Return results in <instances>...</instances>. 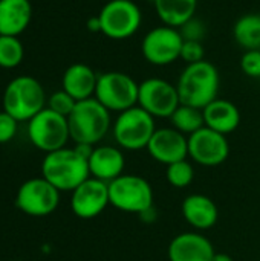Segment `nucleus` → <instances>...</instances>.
<instances>
[{
	"label": "nucleus",
	"instance_id": "0eeeda50",
	"mask_svg": "<svg viewBox=\"0 0 260 261\" xmlns=\"http://www.w3.org/2000/svg\"><path fill=\"white\" fill-rule=\"evenodd\" d=\"M109 200L123 213L141 214L153 206V188L143 176L123 174L109 184Z\"/></svg>",
	"mask_w": 260,
	"mask_h": 261
},
{
	"label": "nucleus",
	"instance_id": "dca6fc26",
	"mask_svg": "<svg viewBox=\"0 0 260 261\" xmlns=\"http://www.w3.org/2000/svg\"><path fill=\"white\" fill-rule=\"evenodd\" d=\"M215 254L213 243L198 231L178 234L167 248L169 261H211Z\"/></svg>",
	"mask_w": 260,
	"mask_h": 261
},
{
	"label": "nucleus",
	"instance_id": "423d86ee",
	"mask_svg": "<svg viewBox=\"0 0 260 261\" xmlns=\"http://www.w3.org/2000/svg\"><path fill=\"white\" fill-rule=\"evenodd\" d=\"M139 83L130 75L112 70L98 75L93 98H97L110 113H121L127 109L138 106Z\"/></svg>",
	"mask_w": 260,
	"mask_h": 261
},
{
	"label": "nucleus",
	"instance_id": "7ed1b4c3",
	"mask_svg": "<svg viewBox=\"0 0 260 261\" xmlns=\"http://www.w3.org/2000/svg\"><path fill=\"white\" fill-rule=\"evenodd\" d=\"M70 139L75 144L97 145L112 128L110 112L97 99L89 98L78 101L67 116Z\"/></svg>",
	"mask_w": 260,
	"mask_h": 261
},
{
	"label": "nucleus",
	"instance_id": "f8f14e48",
	"mask_svg": "<svg viewBox=\"0 0 260 261\" xmlns=\"http://www.w3.org/2000/svg\"><path fill=\"white\" fill-rule=\"evenodd\" d=\"M181 99L176 84L164 78H147L139 83L138 90V106L156 118H170L173 112L179 107Z\"/></svg>",
	"mask_w": 260,
	"mask_h": 261
},
{
	"label": "nucleus",
	"instance_id": "bb28decb",
	"mask_svg": "<svg viewBox=\"0 0 260 261\" xmlns=\"http://www.w3.org/2000/svg\"><path fill=\"white\" fill-rule=\"evenodd\" d=\"M78 101H75L67 92H64L63 89L61 90H57L54 92L49 98H48V109L54 110L55 113L61 115V116H69L72 113V110L75 109Z\"/></svg>",
	"mask_w": 260,
	"mask_h": 261
},
{
	"label": "nucleus",
	"instance_id": "2f4dec72",
	"mask_svg": "<svg viewBox=\"0 0 260 261\" xmlns=\"http://www.w3.org/2000/svg\"><path fill=\"white\" fill-rule=\"evenodd\" d=\"M138 216H139V219H141L144 223L152 225V223L156 222V219H158V211H156V208H155V205H153V206L147 208L146 211H143V213L138 214Z\"/></svg>",
	"mask_w": 260,
	"mask_h": 261
},
{
	"label": "nucleus",
	"instance_id": "f257e3e1",
	"mask_svg": "<svg viewBox=\"0 0 260 261\" xmlns=\"http://www.w3.org/2000/svg\"><path fill=\"white\" fill-rule=\"evenodd\" d=\"M176 89L179 93L181 104L204 109L211 101L219 98V70L213 63L207 60L187 64L178 78Z\"/></svg>",
	"mask_w": 260,
	"mask_h": 261
},
{
	"label": "nucleus",
	"instance_id": "b1692460",
	"mask_svg": "<svg viewBox=\"0 0 260 261\" xmlns=\"http://www.w3.org/2000/svg\"><path fill=\"white\" fill-rule=\"evenodd\" d=\"M169 119L172 127L185 136H190L195 132L201 130L202 127H205L202 109H196L187 104H179V107L173 112V115Z\"/></svg>",
	"mask_w": 260,
	"mask_h": 261
},
{
	"label": "nucleus",
	"instance_id": "6e6552de",
	"mask_svg": "<svg viewBox=\"0 0 260 261\" xmlns=\"http://www.w3.org/2000/svg\"><path fill=\"white\" fill-rule=\"evenodd\" d=\"M101 34L110 40L133 37L143 23V14L135 0H109L98 14Z\"/></svg>",
	"mask_w": 260,
	"mask_h": 261
},
{
	"label": "nucleus",
	"instance_id": "1a4fd4ad",
	"mask_svg": "<svg viewBox=\"0 0 260 261\" xmlns=\"http://www.w3.org/2000/svg\"><path fill=\"white\" fill-rule=\"evenodd\" d=\"M28 138L35 148L44 153L64 148L70 139L67 118L44 107L28 121Z\"/></svg>",
	"mask_w": 260,
	"mask_h": 261
},
{
	"label": "nucleus",
	"instance_id": "c85d7f7f",
	"mask_svg": "<svg viewBox=\"0 0 260 261\" xmlns=\"http://www.w3.org/2000/svg\"><path fill=\"white\" fill-rule=\"evenodd\" d=\"M241 70L250 78H260V49L244 52L241 57Z\"/></svg>",
	"mask_w": 260,
	"mask_h": 261
},
{
	"label": "nucleus",
	"instance_id": "7c9ffc66",
	"mask_svg": "<svg viewBox=\"0 0 260 261\" xmlns=\"http://www.w3.org/2000/svg\"><path fill=\"white\" fill-rule=\"evenodd\" d=\"M18 121L6 112H0V144L9 142L17 133Z\"/></svg>",
	"mask_w": 260,
	"mask_h": 261
},
{
	"label": "nucleus",
	"instance_id": "aec40b11",
	"mask_svg": "<svg viewBox=\"0 0 260 261\" xmlns=\"http://www.w3.org/2000/svg\"><path fill=\"white\" fill-rule=\"evenodd\" d=\"M202 113L205 127L225 136L238 130L241 124V112L238 106L224 98H216L211 101L202 109Z\"/></svg>",
	"mask_w": 260,
	"mask_h": 261
},
{
	"label": "nucleus",
	"instance_id": "39448f33",
	"mask_svg": "<svg viewBox=\"0 0 260 261\" xmlns=\"http://www.w3.org/2000/svg\"><path fill=\"white\" fill-rule=\"evenodd\" d=\"M156 130L155 118L139 106L118 113L112 124V135L121 150L139 151L147 148Z\"/></svg>",
	"mask_w": 260,
	"mask_h": 261
},
{
	"label": "nucleus",
	"instance_id": "9b49d317",
	"mask_svg": "<svg viewBox=\"0 0 260 261\" xmlns=\"http://www.w3.org/2000/svg\"><path fill=\"white\" fill-rule=\"evenodd\" d=\"M60 205V191L44 177H34L20 185L15 206L31 217H46Z\"/></svg>",
	"mask_w": 260,
	"mask_h": 261
},
{
	"label": "nucleus",
	"instance_id": "f3484780",
	"mask_svg": "<svg viewBox=\"0 0 260 261\" xmlns=\"http://www.w3.org/2000/svg\"><path fill=\"white\" fill-rule=\"evenodd\" d=\"M90 177L110 184L116 177L124 174L126 158L120 147L112 145H97L93 147L89 159Z\"/></svg>",
	"mask_w": 260,
	"mask_h": 261
},
{
	"label": "nucleus",
	"instance_id": "c756f323",
	"mask_svg": "<svg viewBox=\"0 0 260 261\" xmlns=\"http://www.w3.org/2000/svg\"><path fill=\"white\" fill-rule=\"evenodd\" d=\"M181 60H184L187 64H193V63L205 60V49H204L202 41L184 40V44L181 49Z\"/></svg>",
	"mask_w": 260,
	"mask_h": 261
},
{
	"label": "nucleus",
	"instance_id": "cd10ccee",
	"mask_svg": "<svg viewBox=\"0 0 260 261\" xmlns=\"http://www.w3.org/2000/svg\"><path fill=\"white\" fill-rule=\"evenodd\" d=\"M179 32L182 35L184 40H190V41H202L205 34H207V26L202 20L193 17L190 18L187 23H184L179 28Z\"/></svg>",
	"mask_w": 260,
	"mask_h": 261
},
{
	"label": "nucleus",
	"instance_id": "393cba45",
	"mask_svg": "<svg viewBox=\"0 0 260 261\" xmlns=\"http://www.w3.org/2000/svg\"><path fill=\"white\" fill-rule=\"evenodd\" d=\"M25 49L18 37L0 35V67L14 69L23 61Z\"/></svg>",
	"mask_w": 260,
	"mask_h": 261
},
{
	"label": "nucleus",
	"instance_id": "5701e85b",
	"mask_svg": "<svg viewBox=\"0 0 260 261\" xmlns=\"http://www.w3.org/2000/svg\"><path fill=\"white\" fill-rule=\"evenodd\" d=\"M234 41L245 50L260 49V14H245L233 26Z\"/></svg>",
	"mask_w": 260,
	"mask_h": 261
},
{
	"label": "nucleus",
	"instance_id": "4468645a",
	"mask_svg": "<svg viewBox=\"0 0 260 261\" xmlns=\"http://www.w3.org/2000/svg\"><path fill=\"white\" fill-rule=\"evenodd\" d=\"M109 205V184L95 177L84 180L72 191L70 196V210L83 220L98 217Z\"/></svg>",
	"mask_w": 260,
	"mask_h": 261
},
{
	"label": "nucleus",
	"instance_id": "ddd939ff",
	"mask_svg": "<svg viewBox=\"0 0 260 261\" xmlns=\"http://www.w3.org/2000/svg\"><path fill=\"white\" fill-rule=\"evenodd\" d=\"M230 154V144L225 135L202 127L188 136V158L201 167H219Z\"/></svg>",
	"mask_w": 260,
	"mask_h": 261
},
{
	"label": "nucleus",
	"instance_id": "20e7f679",
	"mask_svg": "<svg viewBox=\"0 0 260 261\" xmlns=\"http://www.w3.org/2000/svg\"><path fill=\"white\" fill-rule=\"evenodd\" d=\"M2 102L3 112L9 113L18 122H23L31 121L40 113L46 107L48 98L38 80L29 75H21L8 83Z\"/></svg>",
	"mask_w": 260,
	"mask_h": 261
},
{
	"label": "nucleus",
	"instance_id": "a211bd4d",
	"mask_svg": "<svg viewBox=\"0 0 260 261\" xmlns=\"http://www.w3.org/2000/svg\"><path fill=\"white\" fill-rule=\"evenodd\" d=\"M181 213L185 222L198 232L211 229L219 219V210L211 197L205 194H190L182 200Z\"/></svg>",
	"mask_w": 260,
	"mask_h": 261
},
{
	"label": "nucleus",
	"instance_id": "4be33fe9",
	"mask_svg": "<svg viewBox=\"0 0 260 261\" xmlns=\"http://www.w3.org/2000/svg\"><path fill=\"white\" fill-rule=\"evenodd\" d=\"M153 6L162 24L179 29L195 17L198 0H153Z\"/></svg>",
	"mask_w": 260,
	"mask_h": 261
},
{
	"label": "nucleus",
	"instance_id": "2eb2a0df",
	"mask_svg": "<svg viewBox=\"0 0 260 261\" xmlns=\"http://www.w3.org/2000/svg\"><path fill=\"white\" fill-rule=\"evenodd\" d=\"M146 150L153 161L167 167L188 158V136L173 127H161L155 130Z\"/></svg>",
	"mask_w": 260,
	"mask_h": 261
},
{
	"label": "nucleus",
	"instance_id": "f03ea898",
	"mask_svg": "<svg viewBox=\"0 0 260 261\" xmlns=\"http://www.w3.org/2000/svg\"><path fill=\"white\" fill-rule=\"evenodd\" d=\"M41 177L51 182L60 193L74 191L90 177L89 162L77 148H60L46 153L41 162Z\"/></svg>",
	"mask_w": 260,
	"mask_h": 261
},
{
	"label": "nucleus",
	"instance_id": "9d476101",
	"mask_svg": "<svg viewBox=\"0 0 260 261\" xmlns=\"http://www.w3.org/2000/svg\"><path fill=\"white\" fill-rule=\"evenodd\" d=\"M184 38L178 28L167 24L150 29L141 41L144 60L153 66H169L181 58Z\"/></svg>",
	"mask_w": 260,
	"mask_h": 261
},
{
	"label": "nucleus",
	"instance_id": "412c9836",
	"mask_svg": "<svg viewBox=\"0 0 260 261\" xmlns=\"http://www.w3.org/2000/svg\"><path fill=\"white\" fill-rule=\"evenodd\" d=\"M32 20L29 0H0V35L18 37Z\"/></svg>",
	"mask_w": 260,
	"mask_h": 261
},
{
	"label": "nucleus",
	"instance_id": "6ab92c4d",
	"mask_svg": "<svg viewBox=\"0 0 260 261\" xmlns=\"http://www.w3.org/2000/svg\"><path fill=\"white\" fill-rule=\"evenodd\" d=\"M98 75L95 70L83 63L69 66L61 78V89L67 92L75 101L93 98L97 89Z\"/></svg>",
	"mask_w": 260,
	"mask_h": 261
},
{
	"label": "nucleus",
	"instance_id": "473e14b6",
	"mask_svg": "<svg viewBox=\"0 0 260 261\" xmlns=\"http://www.w3.org/2000/svg\"><path fill=\"white\" fill-rule=\"evenodd\" d=\"M87 29H89V31H92V32H101L98 15H97V17H92V18H89V20H87Z\"/></svg>",
	"mask_w": 260,
	"mask_h": 261
},
{
	"label": "nucleus",
	"instance_id": "a878e982",
	"mask_svg": "<svg viewBox=\"0 0 260 261\" xmlns=\"http://www.w3.org/2000/svg\"><path fill=\"white\" fill-rule=\"evenodd\" d=\"M166 179L173 188H187L195 179V167L188 159L167 165Z\"/></svg>",
	"mask_w": 260,
	"mask_h": 261
},
{
	"label": "nucleus",
	"instance_id": "72a5a7b5",
	"mask_svg": "<svg viewBox=\"0 0 260 261\" xmlns=\"http://www.w3.org/2000/svg\"><path fill=\"white\" fill-rule=\"evenodd\" d=\"M211 261H234V260H233V257H231V255H228V254H224V252H216Z\"/></svg>",
	"mask_w": 260,
	"mask_h": 261
}]
</instances>
